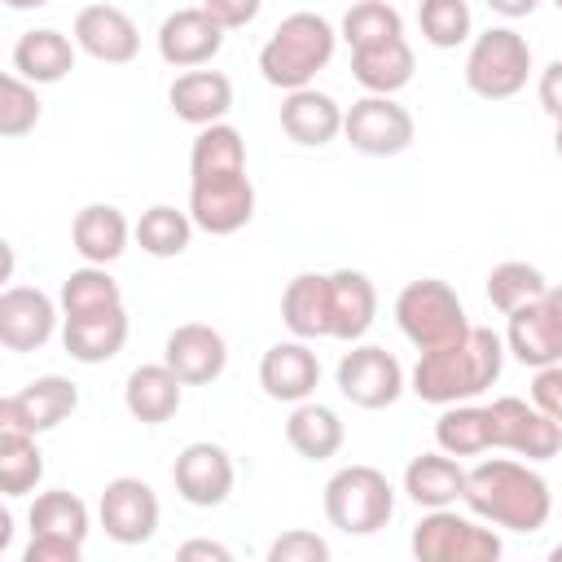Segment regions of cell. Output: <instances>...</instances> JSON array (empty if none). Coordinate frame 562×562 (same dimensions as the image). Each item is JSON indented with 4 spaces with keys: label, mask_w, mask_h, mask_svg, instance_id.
I'll use <instances>...</instances> for the list:
<instances>
[{
    "label": "cell",
    "mask_w": 562,
    "mask_h": 562,
    "mask_svg": "<svg viewBox=\"0 0 562 562\" xmlns=\"http://www.w3.org/2000/svg\"><path fill=\"white\" fill-rule=\"evenodd\" d=\"M334 378H338L342 400H351L356 408H386L404 391V364L386 347H373V342H356L338 360Z\"/></svg>",
    "instance_id": "10"
},
{
    "label": "cell",
    "mask_w": 562,
    "mask_h": 562,
    "mask_svg": "<svg viewBox=\"0 0 562 562\" xmlns=\"http://www.w3.org/2000/svg\"><path fill=\"white\" fill-rule=\"evenodd\" d=\"M487 9L514 22V18H531V13L540 9V0H487Z\"/></svg>",
    "instance_id": "48"
},
{
    "label": "cell",
    "mask_w": 562,
    "mask_h": 562,
    "mask_svg": "<svg viewBox=\"0 0 562 562\" xmlns=\"http://www.w3.org/2000/svg\"><path fill=\"white\" fill-rule=\"evenodd\" d=\"M132 237H136V246H140L145 255H154V259H176V255L189 250L193 215H189V211H176V206H167V202H158V206L140 211Z\"/></svg>",
    "instance_id": "34"
},
{
    "label": "cell",
    "mask_w": 562,
    "mask_h": 562,
    "mask_svg": "<svg viewBox=\"0 0 562 562\" xmlns=\"http://www.w3.org/2000/svg\"><path fill=\"white\" fill-rule=\"evenodd\" d=\"M404 492L422 509H448V505H457L465 496V470L443 448L439 452H422L404 470Z\"/></svg>",
    "instance_id": "27"
},
{
    "label": "cell",
    "mask_w": 562,
    "mask_h": 562,
    "mask_svg": "<svg viewBox=\"0 0 562 562\" xmlns=\"http://www.w3.org/2000/svg\"><path fill=\"white\" fill-rule=\"evenodd\" d=\"M75 408H79V386L61 373H44L0 400V426L22 430V435H44V430L61 426Z\"/></svg>",
    "instance_id": "11"
},
{
    "label": "cell",
    "mask_w": 562,
    "mask_h": 562,
    "mask_svg": "<svg viewBox=\"0 0 562 562\" xmlns=\"http://www.w3.org/2000/svg\"><path fill=\"white\" fill-rule=\"evenodd\" d=\"M83 540H66V536H31V544L22 549V562H79Z\"/></svg>",
    "instance_id": "43"
},
{
    "label": "cell",
    "mask_w": 562,
    "mask_h": 562,
    "mask_svg": "<svg viewBox=\"0 0 562 562\" xmlns=\"http://www.w3.org/2000/svg\"><path fill=\"white\" fill-rule=\"evenodd\" d=\"M233 479H237L233 457H228L220 443H211V439H198V443L180 448V457H176V465H171V483H176L180 501L193 505V509H215V505H224L228 492H233Z\"/></svg>",
    "instance_id": "14"
},
{
    "label": "cell",
    "mask_w": 562,
    "mask_h": 562,
    "mask_svg": "<svg viewBox=\"0 0 562 562\" xmlns=\"http://www.w3.org/2000/svg\"><path fill=\"white\" fill-rule=\"evenodd\" d=\"M35 123H40V97H35V83L22 79L18 70H9V75L0 79V136L18 140V136H26Z\"/></svg>",
    "instance_id": "41"
},
{
    "label": "cell",
    "mask_w": 562,
    "mask_h": 562,
    "mask_svg": "<svg viewBox=\"0 0 562 562\" xmlns=\"http://www.w3.org/2000/svg\"><path fill=\"white\" fill-rule=\"evenodd\" d=\"M31 536H66V540H88V505L66 492V487H53V492H40L31 501Z\"/></svg>",
    "instance_id": "36"
},
{
    "label": "cell",
    "mask_w": 562,
    "mask_h": 562,
    "mask_svg": "<svg viewBox=\"0 0 562 562\" xmlns=\"http://www.w3.org/2000/svg\"><path fill=\"white\" fill-rule=\"evenodd\" d=\"M378 316V290L364 272L338 268L329 272V338L360 342Z\"/></svg>",
    "instance_id": "21"
},
{
    "label": "cell",
    "mask_w": 562,
    "mask_h": 562,
    "mask_svg": "<svg viewBox=\"0 0 562 562\" xmlns=\"http://www.w3.org/2000/svg\"><path fill=\"white\" fill-rule=\"evenodd\" d=\"M285 439H290V448H294L299 457H307V461H329V457L342 448L347 430H342V422H338L334 408L303 400V404H294V413H290V422H285Z\"/></svg>",
    "instance_id": "32"
},
{
    "label": "cell",
    "mask_w": 562,
    "mask_h": 562,
    "mask_svg": "<svg viewBox=\"0 0 562 562\" xmlns=\"http://www.w3.org/2000/svg\"><path fill=\"white\" fill-rule=\"evenodd\" d=\"M413 70H417V57H413V48H408L404 35L382 40V44H369V48H351V75L369 92L395 97L400 88L413 83Z\"/></svg>",
    "instance_id": "28"
},
{
    "label": "cell",
    "mask_w": 562,
    "mask_h": 562,
    "mask_svg": "<svg viewBox=\"0 0 562 562\" xmlns=\"http://www.w3.org/2000/svg\"><path fill=\"white\" fill-rule=\"evenodd\" d=\"M202 9L224 26V31H237V26H250L263 9V0H202Z\"/></svg>",
    "instance_id": "45"
},
{
    "label": "cell",
    "mask_w": 562,
    "mask_h": 562,
    "mask_svg": "<svg viewBox=\"0 0 562 562\" xmlns=\"http://www.w3.org/2000/svg\"><path fill=\"white\" fill-rule=\"evenodd\" d=\"M97 514H101V527H105V536L114 544H145V540H154L158 518H162L154 487L145 479H132V474L105 483Z\"/></svg>",
    "instance_id": "13"
},
{
    "label": "cell",
    "mask_w": 562,
    "mask_h": 562,
    "mask_svg": "<svg viewBox=\"0 0 562 562\" xmlns=\"http://www.w3.org/2000/svg\"><path fill=\"white\" fill-rule=\"evenodd\" d=\"M342 114H347V110H342L329 92L294 88V92H285V101H281V132H285L294 145L321 149V145H329V140L342 132Z\"/></svg>",
    "instance_id": "22"
},
{
    "label": "cell",
    "mask_w": 562,
    "mask_h": 562,
    "mask_svg": "<svg viewBox=\"0 0 562 562\" xmlns=\"http://www.w3.org/2000/svg\"><path fill=\"white\" fill-rule=\"evenodd\" d=\"M544 303H549V312H553V316H558V325H562V285H549Z\"/></svg>",
    "instance_id": "49"
},
{
    "label": "cell",
    "mask_w": 562,
    "mask_h": 562,
    "mask_svg": "<svg viewBox=\"0 0 562 562\" xmlns=\"http://www.w3.org/2000/svg\"><path fill=\"white\" fill-rule=\"evenodd\" d=\"M342 136L351 140L356 154H369V158H395L413 145L417 127H413V114L395 101V97H382V92H369L360 101H351V110L342 114Z\"/></svg>",
    "instance_id": "8"
},
{
    "label": "cell",
    "mask_w": 562,
    "mask_h": 562,
    "mask_svg": "<svg viewBox=\"0 0 562 562\" xmlns=\"http://www.w3.org/2000/svg\"><path fill=\"white\" fill-rule=\"evenodd\" d=\"M180 400H184V382L176 378V369L162 360V364H136L127 373V386H123V404L127 413L140 422V426H162L180 413Z\"/></svg>",
    "instance_id": "23"
},
{
    "label": "cell",
    "mask_w": 562,
    "mask_h": 562,
    "mask_svg": "<svg viewBox=\"0 0 562 562\" xmlns=\"http://www.w3.org/2000/svg\"><path fill=\"white\" fill-rule=\"evenodd\" d=\"M553 154L562 158V119H558V132H553Z\"/></svg>",
    "instance_id": "51"
},
{
    "label": "cell",
    "mask_w": 562,
    "mask_h": 562,
    "mask_svg": "<svg viewBox=\"0 0 562 562\" xmlns=\"http://www.w3.org/2000/svg\"><path fill=\"white\" fill-rule=\"evenodd\" d=\"M61 316H97L110 307H123L119 281L105 272V263H83L61 281Z\"/></svg>",
    "instance_id": "35"
},
{
    "label": "cell",
    "mask_w": 562,
    "mask_h": 562,
    "mask_svg": "<svg viewBox=\"0 0 562 562\" xmlns=\"http://www.w3.org/2000/svg\"><path fill=\"white\" fill-rule=\"evenodd\" d=\"M531 75V44L514 26H487L474 35L465 57V88L483 101H509L527 88Z\"/></svg>",
    "instance_id": "6"
},
{
    "label": "cell",
    "mask_w": 562,
    "mask_h": 562,
    "mask_svg": "<svg viewBox=\"0 0 562 562\" xmlns=\"http://www.w3.org/2000/svg\"><path fill=\"white\" fill-rule=\"evenodd\" d=\"M281 321L294 338H329V277L299 272L281 294Z\"/></svg>",
    "instance_id": "30"
},
{
    "label": "cell",
    "mask_w": 562,
    "mask_h": 562,
    "mask_svg": "<svg viewBox=\"0 0 562 562\" xmlns=\"http://www.w3.org/2000/svg\"><path fill=\"white\" fill-rule=\"evenodd\" d=\"M505 347L514 351L518 364L527 369H549V364H562V325L558 316L549 312L544 299L536 303H522L509 312V325H505Z\"/></svg>",
    "instance_id": "20"
},
{
    "label": "cell",
    "mask_w": 562,
    "mask_h": 562,
    "mask_svg": "<svg viewBox=\"0 0 562 562\" xmlns=\"http://www.w3.org/2000/svg\"><path fill=\"white\" fill-rule=\"evenodd\" d=\"M536 92H540V105H544V114L558 123V119H562V57H558V61H549V66L540 70V83H536Z\"/></svg>",
    "instance_id": "46"
},
{
    "label": "cell",
    "mask_w": 562,
    "mask_h": 562,
    "mask_svg": "<svg viewBox=\"0 0 562 562\" xmlns=\"http://www.w3.org/2000/svg\"><path fill=\"white\" fill-rule=\"evenodd\" d=\"M167 101H171V114L193 127L224 123V114L233 110V83L220 70H184L167 88Z\"/></svg>",
    "instance_id": "24"
},
{
    "label": "cell",
    "mask_w": 562,
    "mask_h": 562,
    "mask_svg": "<svg viewBox=\"0 0 562 562\" xmlns=\"http://www.w3.org/2000/svg\"><path fill=\"white\" fill-rule=\"evenodd\" d=\"M553 4H558V13H562V0H553Z\"/></svg>",
    "instance_id": "53"
},
{
    "label": "cell",
    "mask_w": 562,
    "mask_h": 562,
    "mask_svg": "<svg viewBox=\"0 0 562 562\" xmlns=\"http://www.w3.org/2000/svg\"><path fill=\"white\" fill-rule=\"evenodd\" d=\"M395 325L417 351H435L470 334L461 294L439 277H417L395 294Z\"/></svg>",
    "instance_id": "4"
},
{
    "label": "cell",
    "mask_w": 562,
    "mask_h": 562,
    "mask_svg": "<svg viewBox=\"0 0 562 562\" xmlns=\"http://www.w3.org/2000/svg\"><path fill=\"white\" fill-rule=\"evenodd\" d=\"M531 404L544 408V413L562 426V364L536 369V378H531Z\"/></svg>",
    "instance_id": "44"
},
{
    "label": "cell",
    "mask_w": 562,
    "mask_h": 562,
    "mask_svg": "<svg viewBox=\"0 0 562 562\" xmlns=\"http://www.w3.org/2000/svg\"><path fill=\"white\" fill-rule=\"evenodd\" d=\"M408 544L417 562H496L501 558V536L492 531V522L483 527V518H465L452 505L426 509Z\"/></svg>",
    "instance_id": "7"
},
{
    "label": "cell",
    "mask_w": 562,
    "mask_h": 562,
    "mask_svg": "<svg viewBox=\"0 0 562 562\" xmlns=\"http://www.w3.org/2000/svg\"><path fill=\"white\" fill-rule=\"evenodd\" d=\"M75 44L105 66H123L140 53V31L127 9L101 0V4H83L75 13Z\"/></svg>",
    "instance_id": "16"
},
{
    "label": "cell",
    "mask_w": 562,
    "mask_h": 562,
    "mask_svg": "<svg viewBox=\"0 0 562 562\" xmlns=\"http://www.w3.org/2000/svg\"><path fill=\"white\" fill-rule=\"evenodd\" d=\"M487 408H492L496 448H509V452H518L527 461H549V457L562 452V426L544 408H536V404H527L518 395H501Z\"/></svg>",
    "instance_id": "12"
},
{
    "label": "cell",
    "mask_w": 562,
    "mask_h": 562,
    "mask_svg": "<svg viewBox=\"0 0 562 562\" xmlns=\"http://www.w3.org/2000/svg\"><path fill=\"white\" fill-rule=\"evenodd\" d=\"M342 40L351 48H369V44H382V40H395L404 35V18L395 4L386 0H356L347 13H342Z\"/></svg>",
    "instance_id": "39"
},
{
    "label": "cell",
    "mask_w": 562,
    "mask_h": 562,
    "mask_svg": "<svg viewBox=\"0 0 562 562\" xmlns=\"http://www.w3.org/2000/svg\"><path fill=\"white\" fill-rule=\"evenodd\" d=\"M395 492L378 465H342L325 483V518L342 536H373L391 522Z\"/></svg>",
    "instance_id": "5"
},
{
    "label": "cell",
    "mask_w": 562,
    "mask_h": 562,
    "mask_svg": "<svg viewBox=\"0 0 562 562\" xmlns=\"http://www.w3.org/2000/svg\"><path fill=\"white\" fill-rule=\"evenodd\" d=\"M334 44H338V35H334L329 18L299 9V13L281 18L277 31L268 35V44L259 48V70L272 88H285V92L312 88V79L329 66Z\"/></svg>",
    "instance_id": "3"
},
{
    "label": "cell",
    "mask_w": 562,
    "mask_h": 562,
    "mask_svg": "<svg viewBox=\"0 0 562 562\" xmlns=\"http://www.w3.org/2000/svg\"><path fill=\"white\" fill-rule=\"evenodd\" d=\"M224 48V26L198 4V9H176L158 26V57L176 70H198Z\"/></svg>",
    "instance_id": "15"
},
{
    "label": "cell",
    "mask_w": 562,
    "mask_h": 562,
    "mask_svg": "<svg viewBox=\"0 0 562 562\" xmlns=\"http://www.w3.org/2000/svg\"><path fill=\"white\" fill-rule=\"evenodd\" d=\"M233 171H246V140L237 127L228 123H206L198 136H193V149H189V176H233Z\"/></svg>",
    "instance_id": "33"
},
{
    "label": "cell",
    "mask_w": 562,
    "mask_h": 562,
    "mask_svg": "<svg viewBox=\"0 0 562 562\" xmlns=\"http://www.w3.org/2000/svg\"><path fill=\"white\" fill-rule=\"evenodd\" d=\"M40 479H44V452H40L35 435L0 426V487H4V496H26Z\"/></svg>",
    "instance_id": "38"
},
{
    "label": "cell",
    "mask_w": 562,
    "mask_h": 562,
    "mask_svg": "<svg viewBox=\"0 0 562 562\" xmlns=\"http://www.w3.org/2000/svg\"><path fill=\"white\" fill-rule=\"evenodd\" d=\"M321 382V360L316 351L307 347V338H290V342H272L259 360V386L268 400H281V404H303L312 400Z\"/></svg>",
    "instance_id": "19"
},
{
    "label": "cell",
    "mask_w": 562,
    "mask_h": 562,
    "mask_svg": "<svg viewBox=\"0 0 562 562\" xmlns=\"http://www.w3.org/2000/svg\"><path fill=\"white\" fill-rule=\"evenodd\" d=\"M505 369V342L487 325H470L465 338L422 351L413 364V395L426 404H465L483 395Z\"/></svg>",
    "instance_id": "1"
},
{
    "label": "cell",
    "mask_w": 562,
    "mask_h": 562,
    "mask_svg": "<svg viewBox=\"0 0 562 562\" xmlns=\"http://www.w3.org/2000/svg\"><path fill=\"white\" fill-rule=\"evenodd\" d=\"M127 342V312L110 307L97 316H61V347L79 364H105Z\"/></svg>",
    "instance_id": "25"
},
{
    "label": "cell",
    "mask_w": 562,
    "mask_h": 562,
    "mask_svg": "<svg viewBox=\"0 0 562 562\" xmlns=\"http://www.w3.org/2000/svg\"><path fill=\"white\" fill-rule=\"evenodd\" d=\"M417 26H422V40L426 44L457 48V44L470 40L474 18H470V4L465 0H422L417 4Z\"/></svg>",
    "instance_id": "40"
},
{
    "label": "cell",
    "mask_w": 562,
    "mask_h": 562,
    "mask_svg": "<svg viewBox=\"0 0 562 562\" xmlns=\"http://www.w3.org/2000/svg\"><path fill=\"white\" fill-rule=\"evenodd\" d=\"M474 518L492 522V527H505V531H540L553 514V492L549 483L522 465V461H509V457H492V461H479L474 470H465V496Z\"/></svg>",
    "instance_id": "2"
},
{
    "label": "cell",
    "mask_w": 562,
    "mask_h": 562,
    "mask_svg": "<svg viewBox=\"0 0 562 562\" xmlns=\"http://www.w3.org/2000/svg\"><path fill=\"white\" fill-rule=\"evenodd\" d=\"M4 4H9V9H44L48 0H4Z\"/></svg>",
    "instance_id": "50"
},
{
    "label": "cell",
    "mask_w": 562,
    "mask_h": 562,
    "mask_svg": "<svg viewBox=\"0 0 562 562\" xmlns=\"http://www.w3.org/2000/svg\"><path fill=\"white\" fill-rule=\"evenodd\" d=\"M127 237H132V224L110 202H88L70 224V241L83 263H114L127 250Z\"/></svg>",
    "instance_id": "26"
},
{
    "label": "cell",
    "mask_w": 562,
    "mask_h": 562,
    "mask_svg": "<svg viewBox=\"0 0 562 562\" xmlns=\"http://www.w3.org/2000/svg\"><path fill=\"white\" fill-rule=\"evenodd\" d=\"M189 215L202 233L228 237L250 224L255 215V184L246 171L233 176H198L189 180Z\"/></svg>",
    "instance_id": "9"
},
{
    "label": "cell",
    "mask_w": 562,
    "mask_h": 562,
    "mask_svg": "<svg viewBox=\"0 0 562 562\" xmlns=\"http://www.w3.org/2000/svg\"><path fill=\"white\" fill-rule=\"evenodd\" d=\"M329 558V544L316 536V531H281L272 544H268V562H325Z\"/></svg>",
    "instance_id": "42"
},
{
    "label": "cell",
    "mask_w": 562,
    "mask_h": 562,
    "mask_svg": "<svg viewBox=\"0 0 562 562\" xmlns=\"http://www.w3.org/2000/svg\"><path fill=\"white\" fill-rule=\"evenodd\" d=\"M544 294H549V281H544V272H540L536 263L505 259V263H496V268L487 272V303H492L501 316H509L514 307L536 303V299H544Z\"/></svg>",
    "instance_id": "37"
},
{
    "label": "cell",
    "mask_w": 562,
    "mask_h": 562,
    "mask_svg": "<svg viewBox=\"0 0 562 562\" xmlns=\"http://www.w3.org/2000/svg\"><path fill=\"white\" fill-rule=\"evenodd\" d=\"M57 329V303L40 285H9L0 294V342L9 351H40Z\"/></svg>",
    "instance_id": "17"
},
{
    "label": "cell",
    "mask_w": 562,
    "mask_h": 562,
    "mask_svg": "<svg viewBox=\"0 0 562 562\" xmlns=\"http://www.w3.org/2000/svg\"><path fill=\"white\" fill-rule=\"evenodd\" d=\"M435 443L448 457H483L496 448L492 408L487 404H448L435 422Z\"/></svg>",
    "instance_id": "31"
},
{
    "label": "cell",
    "mask_w": 562,
    "mask_h": 562,
    "mask_svg": "<svg viewBox=\"0 0 562 562\" xmlns=\"http://www.w3.org/2000/svg\"><path fill=\"white\" fill-rule=\"evenodd\" d=\"M162 360L176 369V378L184 386H206L224 373L228 364V342L220 329L202 325V321H184L167 334V347H162Z\"/></svg>",
    "instance_id": "18"
},
{
    "label": "cell",
    "mask_w": 562,
    "mask_h": 562,
    "mask_svg": "<svg viewBox=\"0 0 562 562\" xmlns=\"http://www.w3.org/2000/svg\"><path fill=\"white\" fill-rule=\"evenodd\" d=\"M180 558H184V562H193V558H215V562H228L233 553H228L224 544H215V540H184V544H180Z\"/></svg>",
    "instance_id": "47"
},
{
    "label": "cell",
    "mask_w": 562,
    "mask_h": 562,
    "mask_svg": "<svg viewBox=\"0 0 562 562\" xmlns=\"http://www.w3.org/2000/svg\"><path fill=\"white\" fill-rule=\"evenodd\" d=\"M75 40L53 31V26H35L13 44V70L31 83H57L75 70Z\"/></svg>",
    "instance_id": "29"
},
{
    "label": "cell",
    "mask_w": 562,
    "mask_h": 562,
    "mask_svg": "<svg viewBox=\"0 0 562 562\" xmlns=\"http://www.w3.org/2000/svg\"><path fill=\"white\" fill-rule=\"evenodd\" d=\"M549 558H553V562H562V544H553V549H549Z\"/></svg>",
    "instance_id": "52"
}]
</instances>
